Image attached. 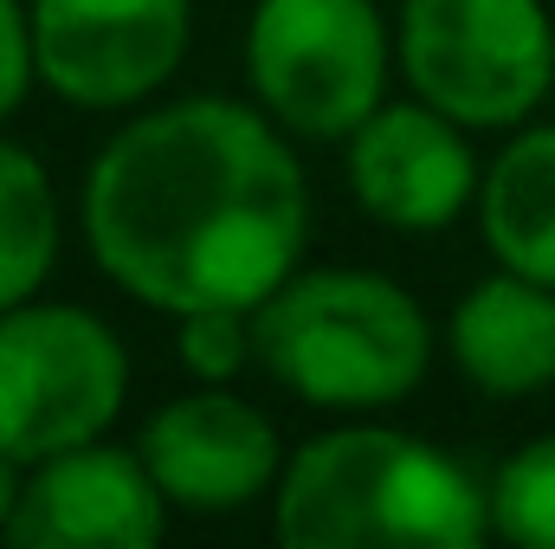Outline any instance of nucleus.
<instances>
[{
  "mask_svg": "<svg viewBox=\"0 0 555 549\" xmlns=\"http://www.w3.org/2000/svg\"><path fill=\"white\" fill-rule=\"evenodd\" d=\"M130 395V356L117 330L85 304L0 310V452L39 465L91 446L117 426Z\"/></svg>",
  "mask_w": 555,
  "mask_h": 549,
  "instance_id": "6",
  "label": "nucleus"
},
{
  "mask_svg": "<svg viewBox=\"0 0 555 549\" xmlns=\"http://www.w3.org/2000/svg\"><path fill=\"white\" fill-rule=\"evenodd\" d=\"M39 85V52H33V7L0 0V124L26 104Z\"/></svg>",
  "mask_w": 555,
  "mask_h": 549,
  "instance_id": "16",
  "label": "nucleus"
},
{
  "mask_svg": "<svg viewBox=\"0 0 555 549\" xmlns=\"http://www.w3.org/2000/svg\"><path fill=\"white\" fill-rule=\"evenodd\" d=\"M194 33V0H33L39 85L78 111H130L155 98Z\"/></svg>",
  "mask_w": 555,
  "mask_h": 549,
  "instance_id": "7",
  "label": "nucleus"
},
{
  "mask_svg": "<svg viewBox=\"0 0 555 549\" xmlns=\"http://www.w3.org/2000/svg\"><path fill=\"white\" fill-rule=\"evenodd\" d=\"M59 188L46 162L13 137H0V310L39 297V284L59 266Z\"/></svg>",
  "mask_w": 555,
  "mask_h": 549,
  "instance_id": "13",
  "label": "nucleus"
},
{
  "mask_svg": "<svg viewBox=\"0 0 555 549\" xmlns=\"http://www.w3.org/2000/svg\"><path fill=\"white\" fill-rule=\"evenodd\" d=\"M20 491H26V465L13 452H0V544L13 531V511H20Z\"/></svg>",
  "mask_w": 555,
  "mask_h": 549,
  "instance_id": "17",
  "label": "nucleus"
},
{
  "mask_svg": "<svg viewBox=\"0 0 555 549\" xmlns=\"http://www.w3.org/2000/svg\"><path fill=\"white\" fill-rule=\"evenodd\" d=\"M168 498L142 452L124 446H72L26 465V491L13 511V549H149L168 531Z\"/></svg>",
  "mask_w": 555,
  "mask_h": 549,
  "instance_id": "9",
  "label": "nucleus"
},
{
  "mask_svg": "<svg viewBox=\"0 0 555 549\" xmlns=\"http://www.w3.org/2000/svg\"><path fill=\"white\" fill-rule=\"evenodd\" d=\"M478 227L504 272L555 284V124H524L478 181Z\"/></svg>",
  "mask_w": 555,
  "mask_h": 549,
  "instance_id": "12",
  "label": "nucleus"
},
{
  "mask_svg": "<svg viewBox=\"0 0 555 549\" xmlns=\"http://www.w3.org/2000/svg\"><path fill=\"white\" fill-rule=\"evenodd\" d=\"M253 349L304 408H401L433 369V323L408 284L362 266L291 272L253 310Z\"/></svg>",
  "mask_w": 555,
  "mask_h": 549,
  "instance_id": "3",
  "label": "nucleus"
},
{
  "mask_svg": "<svg viewBox=\"0 0 555 549\" xmlns=\"http://www.w3.org/2000/svg\"><path fill=\"white\" fill-rule=\"evenodd\" d=\"M491 531L517 549H555V433H537L498 465Z\"/></svg>",
  "mask_w": 555,
  "mask_h": 549,
  "instance_id": "14",
  "label": "nucleus"
},
{
  "mask_svg": "<svg viewBox=\"0 0 555 549\" xmlns=\"http://www.w3.org/2000/svg\"><path fill=\"white\" fill-rule=\"evenodd\" d=\"M272 531L284 549H472L491 491L433 439L356 413L284 459Z\"/></svg>",
  "mask_w": 555,
  "mask_h": 549,
  "instance_id": "2",
  "label": "nucleus"
},
{
  "mask_svg": "<svg viewBox=\"0 0 555 549\" xmlns=\"http://www.w3.org/2000/svg\"><path fill=\"white\" fill-rule=\"evenodd\" d=\"M175 356L194 382H233L246 362H259L253 349V310L233 304H207V310H181L175 317Z\"/></svg>",
  "mask_w": 555,
  "mask_h": 549,
  "instance_id": "15",
  "label": "nucleus"
},
{
  "mask_svg": "<svg viewBox=\"0 0 555 549\" xmlns=\"http://www.w3.org/2000/svg\"><path fill=\"white\" fill-rule=\"evenodd\" d=\"M401 72L465 130H524L555 85V26L543 0H401Z\"/></svg>",
  "mask_w": 555,
  "mask_h": 549,
  "instance_id": "5",
  "label": "nucleus"
},
{
  "mask_svg": "<svg viewBox=\"0 0 555 549\" xmlns=\"http://www.w3.org/2000/svg\"><path fill=\"white\" fill-rule=\"evenodd\" d=\"M137 452L162 498L188 518H227L259 505L291 459L278 426L246 395H227V382H201L194 395L162 401L137 433Z\"/></svg>",
  "mask_w": 555,
  "mask_h": 549,
  "instance_id": "8",
  "label": "nucleus"
},
{
  "mask_svg": "<svg viewBox=\"0 0 555 549\" xmlns=\"http://www.w3.org/2000/svg\"><path fill=\"white\" fill-rule=\"evenodd\" d=\"M266 104L175 98L130 117L91 155L85 246L137 304L181 317L259 310L304 259L310 188Z\"/></svg>",
  "mask_w": 555,
  "mask_h": 549,
  "instance_id": "1",
  "label": "nucleus"
},
{
  "mask_svg": "<svg viewBox=\"0 0 555 549\" xmlns=\"http://www.w3.org/2000/svg\"><path fill=\"white\" fill-rule=\"evenodd\" d=\"M478 155L465 124L414 104H382L349 137V194L369 220L395 233H439L478 201Z\"/></svg>",
  "mask_w": 555,
  "mask_h": 549,
  "instance_id": "10",
  "label": "nucleus"
},
{
  "mask_svg": "<svg viewBox=\"0 0 555 549\" xmlns=\"http://www.w3.org/2000/svg\"><path fill=\"white\" fill-rule=\"evenodd\" d=\"M395 33L382 0H259L246 20V85L291 137L349 142L388 91Z\"/></svg>",
  "mask_w": 555,
  "mask_h": 549,
  "instance_id": "4",
  "label": "nucleus"
},
{
  "mask_svg": "<svg viewBox=\"0 0 555 549\" xmlns=\"http://www.w3.org/2000/svg\"><path fill=\"white\" fill-rule=\"evenodd\" d=\"M446 349L459 375L491 401L543 395L555 382V284L498 266L452 304Z\"/></svg>",
  "mask_w": 555,
  "mask_h": 549,
  "instance_id": "11",
  "label": "nucleus"
}]
</instances>
